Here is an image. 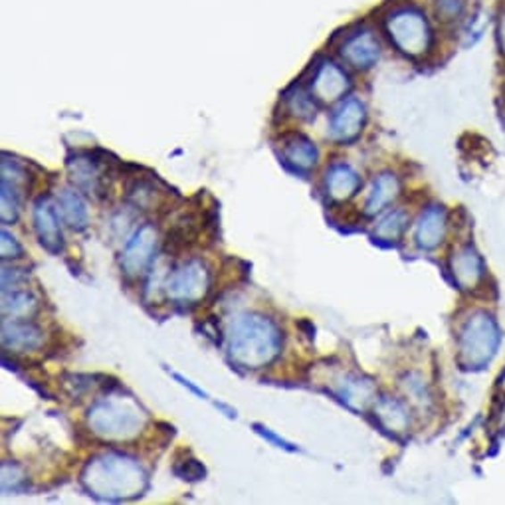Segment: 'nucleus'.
<instances>
[{"instance_id":"21","label":"nucleus","mask_w":505,"mask_h":505,"mask_svg":"<svg viewBox=\"0 0 505 505\" xmlns=\"http://www.w3.org/2000/svg\"><path fill=\"white\" fill-rule=\"evenodd\" d=\"M337 393L341 396V401L347 402L349 407L363 410L367 404L373 401L375 385L360 377H345V378H341Z\"/></svg>"},{"instance_id":"20","label":"nucleus","mask_w":505,"mask_h":505,"mask_svg":"<svg viewBox=\"0 0 505 505\" xmlns=\"http://www.w3.org/2000/svg\"><path fill=\"white\" fill-rule=\"evenodd\" d=\"M58 204H60L62 219L66 220L70 228L84 230L87 227L89 222L87 204L84 203V198L79 196L78 191H74V188H64V191L60 193Z\"/></svg>"},{"instance_id":"13","label":"nucleus","mask_w":505,"mask_h":505,"mask_svg":"<svg viewBox=\"0 0 505 505\" xmlns=\"http://www.w3.org/2000/svg\"><path fill=\"white\" fill-rule=\"evenodd\" d=\"M3 343L6 349L26 353V351L38 349L42 345V329L26 319H4Z\"/></svg>"},{"instance_id":"26","label":"nucleus","mask_w":505,"mask_h":505,"mask_svg":"<svg viewBox=\"0 0 505 505\" xmlns=\"http://www.w3.org/2000/svg\"><path fill=\"white\" fill-rule=\"evenodd\" d=\"M175 474L183 477V480H201L204 476V468L196 462V459H185V462H180L175 466Z\"/></svg>"},{"instance_id":"27","label":"nucleus","mask_w":505,"mask_h":505,"mask_svg":"<svg viewBox=\"0 0 505 505\" xmlns=\"http://www.w3.org/2000/svg\"><path fill=\"white\" fill-rule=\"evenodd\" d=\"M0 254H3V260H16L24 256V248L11 232L3 230V250H0Z\"/></svg>"},{"instance_id":"24","label":"nucleus","mask_w":505,"mask_h":505,"mask_svg":"<svg viewBox=\"0 0 505 505\" xmlns=\"http://www.w3.org/2000/svg\"><path fill=\"white\" fill-rule=\"evenodd\" d=\"M286 102L295 117H302V120H311V117H315V97L308 92H303L302 87H297L292 95H287Z\"/></svg>"},{"instance_id":"9","label":"nucleus","mask_w":505,"mask_h":505,"mask_svg":"<svg viewBox=\"0 0 505 505\" xmlns=\"http://www.w3.org/2000/svg\"><path fill=\"white\" fill-rule=\"evenodd\" d=\"M349 78L337 64H333L329 60L319 62L315 66L311 84H310V94L321 103L337 102L341 95H345L349 89Z\"/></svg>"},{"instance_id":"8","label":"nucleus","mask_w":505,"mask_h":505,"mask_svg":"<svg viewBox=\"0 0 505 505\" xmlns=\"http://www.w3.org/2000/svg\"><path fill=\"white\" fill-rule=\"evenodd\" d=\"M367 120L365 105L355 97L341 102L335 112L329 117V137L339 143H347L359 137Z\"/></svg>"},{"instance_id":"3","label":"nucleus","mask_w":505,"mask_h":505,"mask_svg":"<svg viewBox=\"0 0 505 505\" xmlns=\"http://www.w3.org/2000/svg\"><path fill=\"white\" fill-rule=\"evenodd\" d=\"M87 424L94 435L102 438L129 440L141 432L145 424V412L131 399L107 394L89 410Z\"/></svg>"},{"instance_id":"7","label":"nucleus","mask_w":505,"mask_h":505,"mask_svg":"<svg viewBox=\"0 0 505 505\" xmlns=\"http://www.w3.org/2000/svg\"><path fill=\"white\" fill-rule=\"evenodd\" d=\"M157 246V230L151 224H143V227L133 234V238L128 242L123 254H121V269L125 276L137 277L145 268L151 264L153 252Z\"/></svg>"},{"instance_id":"15","label":"nucleus","mask_w":505,"mask_h":505,"mask_svg":"<svg viewBox=\"0 0 505 505\" xmlns=\"http://www.w3.org/2000/svg\"><path fill=\"white\" fill-rule=\"evenodd\" d=\"M360 188V177L345 163H337L327 169L326 191L337 203H345L353 198Z\"/></svg>"},{"instance_id":"2","label":"nucleus","mask_w":505,"mask_h":505,"mask_svg":"<svg viewBox=\"0 0 505 505\" xmlns=\"http://www.w3.org/2000/svg\"><path fill=\"white\" fill-rule=\"evenodd\" d=\"M84 484L99 498L121 500L141 495L145 490L147 477L135 459L120 454H105L87 464Z\"/></svg>"},{"instance_id":"25","label":"nucleus","mask_w":505,"mask_h":505,"mask_svg":"<svg viewBox=\"0 0 505 505\" xmlns=\"http://www.w3.org/2000/svg\"><path fill=\"white\" fill-rule=\"evenodd\" d=\"M464 0H438L436 3V14L442 21H454L462 14Z\"/></svg>"},{"instance_id":"23","label":"nucleus","mask_w":505,"mask_h":505,"mask_svg":"<svg viewBox=\"0 0 505 505\" xmlns=\"http://www.w3.org/2000/svg\"><path fill=\"white\" fill-rule=\"evenodd\" d=\"M409 224V214L404 211H393L386 216H383L378 227L375 228V236L385 242H394L402 236L404 228Z\"/></svg>"},{"instance_id":"6","label":"nucleus","mask_w":505,"mask_h":505,"mask_svg":"<svg viewBox=\"0 0 505 505\" xmlns=\"http://www.w3.org/2000/svg\"><path fill=\"white\" fill-rule=\"evenodd\" d=\"M211 287V274L201 260H188L169 272L165 292L177 303L201 302Z\"/></svg>"},{"instance_id":"14","label":"nucleus","mask_w":505,"mask_h":505,"mask_svg":"<svg viewBox=\"0 0 505 505\" xmlns=\"http://www.w3.org/2000/svg\"><path fill=\"white\" fill-rule=\"evenodd\" d=\"M450 269H452L456 284L462 290H474L484 277L482 258L477 256V252L472 246H464L454 252L452 260H450Z\"/></svg>"},{"instance_id":"12","label":"nucleus","mask_w":505,"mask_h":505,"mask_svg":"<svg viewBox=\"0 0 505 505\" xmlns=\"http://www.w3.org/2000/svg\"><path fill=\"white\" fill-rule=\"evenodd\" d=\"M70 177L78 188H82L87 195L103 196L105 195V178L99 170V163L94 155H78L76 159L68 161Z\"/></svg>"},{"instance_id":"18","label":"nucleus","mask_w":505,"mask_h":505,"mask_svg":"<svg viewBox=\"0 0 505 505\" xmlns=\"http://www.w3.org/2000/svg\"><path fill=\"white\" fill-rule=\"evenodd\" d=\"M38 310L34 295L22 286L3 290V315L4 319H30Z\"/></svg>"},{"instance_id":"10","label":"nucleus","mask_w":505,"mask_h":505,"mask_svg":"<svg viewBox=\"0 0 505 505\" xmlns=\"http://www.w3.org/2000/svg\"><path fill=\"white\" fill-rule=\"evenodd\" d=\"M34 228L36 234H38L40 244L46 250L58 254V252L64 248L58 211L48 196H42L34 206Z\"/></svg>"},{"instance_id":"4","label":"nucleus","mask_w":505,"mask_h":505,"mask_svg":"<svg viewBox=\"0 0 505 505\" xmlns=\"http://www.w3.org/2000/svg\"><path fill=\"white\" fill-rule=\"evenodd\" d=\"M500 345V329L488 313H474L458 337L459 363L466 368L488 365Z\"/></svg>"},{"instance_id":"11","label":"nucleus","mask_w":505,"mask_h":505,"mask_svg":"<svg viewBox=\"0 0 505 505\" xmlns=\"http://www.w3.org/2000/svg\"><path fill=\"white\" fill-rule=\"evenodd\" d=\"M341 58L347 62L349 66L355 70H367L377 64L378 56H381V46L373 32H357L351 34L349 38L341 44Z\"/></svg>"},{"instance_id":"16","label":"nucleus","mask_w":505,"mask_h":505,"mask_svg":"<svg viewBox=\"0 0 505 505\" xmlns=\"http://www.w3.org/2000/svg\"><path fill=\"white\" fill-rule=\"evenodd\" d=\"M446 212L442 206H428L422 212L417 227V244L424 250L436 248L446 234Z\"/></svg>"},{"instance_id":"1","label":"nucleus","mask_w":505,"mask_h":505,"mask_svg":"<svg viewBox=\"0 0 505 505\" xmlns=\"http://www.w3.org/2000/svg\"><path fill=\"white\" fill-rule=\"evenodd\" d=\"M284 335L272 319L260 313L240 315L230 326V357L238 365L261 368L282 351Z\"/></svg>"},{"instance_id":"28","label":"nucleus","mask_w":505,"mask_h":505,"mask_svg":"<svg viewBox=\"0 0 505 505\" xmlns=\"http://www.w3.org/2000/svg\"><path fill=\"white\" fill-rule=\"evenodd\" d=\"M500 38H501V48L505 52V18L501 21V34H500Z\"/></svg>"},{"instance_id":"19","label":"nucleus","mask_w":505,"mask_h":505,"mask_svg":"<svg viewBox=\"0 0 505 505\" xmlns=\"http://www.w3.org/2000/svg\"><path fill=\"white\" fill-rule=\"evenodd\" d=\"M401 193V180L391 173H383L375 178L373 191L367 198L365 212L367 214H377L381 212L385 206H389L396 196Z\"/></svg>"},{"instance_id":"5","label":"nucleus","mask_w":505,"mask_h":505,"mask_svg":"<svg viewBox=\"0 0 505 505\" xmlns=\"http://www.w3.org/2000/svg\"><path fill=\"white\" fill-rule=\"evenodd\" d=\"M386 32H389L394 46L407 56L418 58L430 48V26L424 14L414 11V8H402V11L391 14L386 21Z\"/></svg>"},{"instance_id":"17","label":"nucleus","mask_w":505,"mask_h":505,"mask_svg":"<svg viewBox=\"0 0 505 505\" xmlns=\"http://www.w3.org/2000/svg\"><path fill=\"white\" fill-rule=\"evenodd\" d=\"M284 159L297 170H310L318 163L319 151L305 135H292L284 143Z\"/></svg>"},{"instance_id":"22","label":"nucleus","mask_w":505,"mask_h":505,"mask_svg":"<svg viewBox=\"0 0 505 505\" xmlns=\"http://www.w3.org/2000/svg\"><path fill=\"white\" fill-rule=\"evenodd\" d=\"M375 414L378 422H381L386 430L396 432V435H401V432L409 428L410 420L404 404L394 399H389V396H385V399L375 404Z\"/></svg>"}]
</instances>
